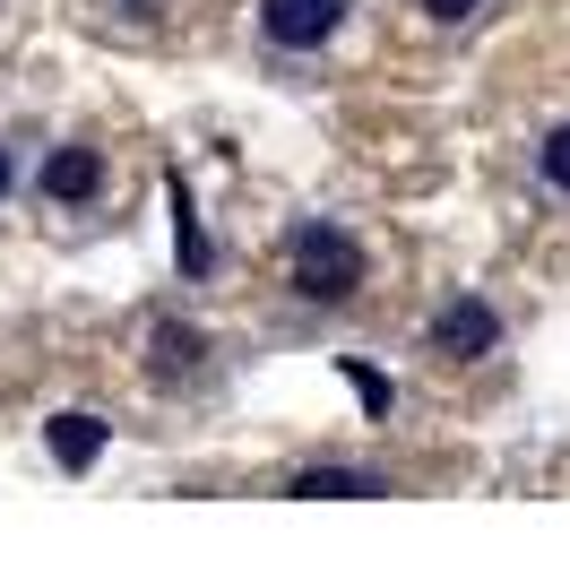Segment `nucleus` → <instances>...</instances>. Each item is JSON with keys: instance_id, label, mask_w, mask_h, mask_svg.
<instances>
[{"instance_id": "obj_9", "label": "nucleus", "mask_w": 570, "mask_h": 570, "mask_svg": "<svg viewBox=\"0 0 570 570\" xmlns=\"http://www.w3.org/2000/svg\"><path fill=\"white\" fill-rule=\"evenodd\" d=\"M199 355H208V337L190 321H156V363H165V372H190Z\"/></svg>"}, {"instance_id": "obj_10", "label": "nucleus", "mask_w": 570, "mask_h": 570, "mask_svg": "<svg viewBox=\"0 0 570 570\" xmlns=\"http://www.w3.org/2000/svg\"><path fill=\"white\" fill-rule=\"evenodd\" d=\"M535 174H544V190H570V121H562V130H544V147H535Z\"/></svg>"}, {"instance_id": "obj_13", "label": "nucleus", "mask_w": 570, "mask_h": 570, "mask_svg": "<svg viewBox=\"0 0 570 570\" xmlns=\"http://www.w3.org/2000/svg\"><path fill=\"white\" fill-rule=\"evenodd\" d=\"M121 9H156V0H121Z\"/></svg>"}, {"instance_id": "obj_12", "label": "nucleus", "mask_w": 570, "mask_h": 570, "mask_svg": "<svg viewBox=\"0 0 570 570\" xmlns=\"http://www.w3.org/2000/svg\"><path fill=\"white\" fill-rule=\"evenodd\" d=\"M9 190H18V156L0 147V199H9Z\"/></svg>"}, {"instance_id": "obj_5", "label": "nucleus", "mask_w": 570, "mask_h": 570, "mask_svg": "<svg viewBox=\"0 0 570 570\" xmlns=\"http://www.w3.org/2000/svg\"><path fill=\"white\" fill-rule=\"evenodd\" d=\"M96 190H105V156L96 147H52L43 156V199L52 208H87Z\"/></svg>"}, {"instance_id": "obj_11", "label": "nucleus", "mask_w": 570, "mask_h": 570, "mask_svg": "<svg viewBox=\"0 0 570 570\" xmlns=\"http://www.w3.org/2000/svg\"><path fill=\"white\" fill-rule=\"evenodd\" d=\"M415 9H424L432 27H466V18H484L493 0H415Z\"/></svg>"}, {"instance_id": "obj_4", "label": "nucleus", "mask_w": 570, "mask_h": 570, "mask_svg": "<svg viewBox=\"0 0 570 570\" xmlns=\"http://www.w3.org/2000/svg\"><path fill=\"white\" fill-rule=\"evenodd\" d=\"M43 450H52L61 475H87V466L112 450V424H105V415H87V406H61V415L43 424Z\"/></svg>"}, {"instance_id": "obj_3", "label": "nucleus", "mask_w": 570, "mask_h": 570, "mask_svg": "<svg viewBox=\"0 0 570 570\" xmlns=\"http://www.w3.org/2000/svg\"><path fill=\"white\" fill-rule=\"evenodd\" d=\"M355 0H259V36L277 52H321L337 27H346Z\"/></svg>"}, {"instance_id": "obj_8", "label": "nucleus", "mask_w": 570, "mask_h": 570, "mask_svg": "<svg viewBox=\"0 0 570 570\" xmlns=\"http://www.w3.org/2000/svg\"><path fill=\"white\" fill-rule=\"evenodd\" d=\"M337 381H346V390L363 397V415H390V406H397L390 372H381V363H363V355H337Z\"/></svg>"}, {"instance_id": "obj_1", "label": "nucleus", "mask_w": 570, "mask_h": 570, "mask_svg": "<svg viewBox=\"0 0 570 570\" xmlns=\"http://www.w3.org/2000/svg\"><path fill=\"white\" fill-rule=\"evenodd\" d=\"M285 277L303 303H355L363 294V243L337 225V216H303L294 234H285Z\"/></svg>"}, {"instance_id": "obj_2", "label": "nucleus", "mask_w": 570, "mask_h": 570, "mask_svg": "<svg viewBox=\"0 0 570 570\" xmlns=\"http://www.w3.org/2000/svg\"><path fill=\"white\" fill-rule=\"evenodd\" d=\"M424 346H432V355H450V363H484L501 346V312L484 303V294H459V303H441V312H432Z\"/></svg>"}, {"instance_id": "obj_7", "label": "nucleus", "mask_w": 570, "mask_h": 570, "mask_svg": "<svg viewBox=\"0 0 570 570\" xmlns=\"http://www.w3.org/2000/svg\"><path fill=\"white\" fill-rule=\"evenodd\" d=\"M174 190V234H181V277H208L216 268V250H208V225H199V208H190V181H165Z\"/></svg>"}, {"instance_id": "obj_6", "label": "nucleus", "mask_w": 570, "mask_h": 570, "mask_svg": "<svg viewBox=\"0 0 570 570\" xmlns=\"http://www.w3.org/2000/svg\"><path fill=\"white\" fill-rule=\"evenodd\" d=\"M285 493H294V501H381V493H390V475H372V466H294Z\"/></svg>"}]
</instances>
